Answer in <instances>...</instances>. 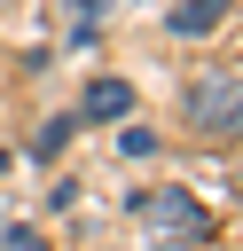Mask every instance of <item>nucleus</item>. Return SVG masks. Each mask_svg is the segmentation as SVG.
Returning a JSON list of instances; mask_svg holds the SVG:
<instances>
[{
  "label": "nucleus",
  "instance_id": "423d86ee",
  "mask_svg": "<svg viewBox=\"0 0 243 251\" xmlns=\"http://www.w3.org/2000/svg\"><path fill=\"white\" fill-rule=\"evenodd\" d=\"M118 149H125V157H157V133H141V126H125V133H118Z\"/></svg>",
  "mask_w": 243,
  "mask_h": 251
},
{
  "label": "nucleus",
  "instance_id": "f257e3e1",
  "mask_svg": "<svg viewBox=\"0 0 243 251\" xmlns=\"http://www.w3.org/2000/svg\"><path fill=\"white\" fill-rule=\"evenodd\" d=\"M180 118H188L204 141H243V78H235V71H204V78H188Z\"/></svg>",
  "mask_w": 243,
  "mask_h": 251
},
{
  "label": "nucleus",
  "instance_id": "39448f33",
  "mask_svg": "<svg viewBox=\"0 0 243 251\" xmlns=\"http://www.w3.org/2000/svg\"><path fill=\"white\" fill-rule=\"evenodd\" d=\"M71 126H78V118H47V126L31 133V157H39V165H47V157H63V149H71Z\"/></svg>",
  "mask_w": 243,
  "mask_h": 251
},
{
  "label": "nucleus",
  "instance_id": "7ed1b4c3",
  "mask_svg": "<svg viewBox=\"0 0 243 251\" xmlns=\"http://www.w3.org/2000/svg\"><path fill=\"white\" fill-rule=\"evenodd\" d=\"M227 16H235V0H180V8L165 16V31H172V39H204V31H219Z\"/></svg>",
  "mask_w": 243,
  "mask_h": 251
},
{
  "label": "nucleus",
  "instance_id": "f03ea898",
  "mask_svg": "<svg viewBox=\"0 0 243 251\" xmlns=\"http://www.w3.org/2000/svg\"><path fill=\"white\" fill-rule=\"evenodd\" d=\"M133 220H141L149 235H172V243H204V235H212V212H204L188 188H141V196H133Z\"/></svg>",
  "mask_w": 243,
  "mask_h": 251
},
{
  "label": "nucleus",
  "instance_id": "20e7f679",
  "mask_svg": "<svg viewBox=\"0 0 243 251\" xmlns=\"http://www.w3.org/2000/svg\"><path fill=\"white\" fill-rule=\"evenodd\" d=\"M78 118H133V86H125V78H86Z\"/></svg>",
  "mask_w": 243,
  "mask_h": 251
}]
</instances>
